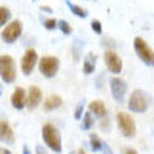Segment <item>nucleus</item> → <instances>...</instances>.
Masks as SVG:
<instances>
[{
    "mask_svg": "<svg viewBox=\"0 0 154 154\" xmlns=\"http://www.w3.org/2000/svg\"><path fill=\"white\" fill-rule=\"evenodd\" d=\"M42 137L51 151L62 152V136L53 123H45L42 126Z\"/></svg>",
    "mask_w": 154,
    "mask_h": 154,
    "instance_id": "1",
    "label": "nucleus"
},
{
    "mask_svg": "<svg viewBox=\"0 0 154 154\" xmlns=\"http://www.w3.org/2000/svg\"><path fill=\"white\" fill-rule=\"evenodd\" d=\"M149 105H151V97L142 89H134L130 96V100H128V108L133 112H145L148 111Z\"/></svg>",
    "mask_w": 154,
    "mask_h": 154,
    "instance_id": "2",
    "label": "nucleus"
},
{
    "mask_svg": "<svg viewBox=\"0 0 154 154\" xmlns=\"http://www.w3.org/2000/svg\"><path fill=\"white\" fill-rule=\"evenodd\" d=\"M134 51H136L137 57L142 60L145 65L154 66V51L151 49V46L143 40L142 37H136L134 38Z\"/></svg>",
    "mask_w": 154,
    "mask_h": 154,
    "instance_id": "3",
    "label": "nucleus"
},
{
    "mask_svg": "<svg viewBox=\"0 0 154 154\" xmlns=\"http://www.w3.org/2000/svg\"><path fill=\"white\" fill-rule=\"evenodd\" d=\"M0 77L5 83H12L16 80V62L11 56H0Z\"/></svg>",
    "mask_w": 154,
    "mask_h": 154,
    "instance_id": "4",
    "label": "nucleus"
},
{
    "mask_svg": "<svg viewBox=\"0 0 154 154\" xmlns=\"http://www.w3.org/2000/svg\"><path fill=\"white\" fill-rule=\"evenodd\" d=\"M116 120H117V126L119 130L122 133L123 137H128L131 139L136 136L137 133V128H136V123H134V119L131 117L128 112H117V116H116Z\"/></svg>",
    "mask_w": 154,
    "mask_h": 154,
    "instance_id": "5",
    "label": "nucleus"
},
{
    "mask_svg": "<svg viewBox=\"0 0 154 154\" xmlns=\"http://www.w3.org/2000/svg\"><path fill=\"white\" fill-rule=\"evenodd\" d=\"M60 68V60L57 57H53V56H46V57H42L38 60V71H40L46 79H51L57 74Z\"/></svg>",
    "mask_w": 154,
    "mask_h": 154,
    "instance_id": "6",
    "label": "nucleus"
},
{
    "mask_svg": "<svg viewBox=\"0 0 154 154\" xmlns=\"http://www.w3.org/2000/svg\"><path fill=\"white\" fill-rule=\"evenodd\" d=\"M109 86H111V94H112L114 100L119 102V103H123L126 91H128L126 82L122 79V77H119V75L117 77H111V79H109Z\"/></svg>",
    "mask_w": 154,
    "mask_h": 154,
    "instance_id": "7",
    "label": "nucleus"
},
{
    "mask_svg": "<svg viewBox=\"0 0 154 154\" xmlns=\"http://www.w3.org/2000/svg\"><path fill=\"white\" fill-rule=\"evenodd\" d=\"M22 22L20 20H12L11 23L6 25V28L2 31V40L5 43H14L17 38L22 35Z\"/></svg>",
    "mask_w": 154,
    "mask_h": 154,
    "instance_id": "8",
    "label": "nucleus"
},
{
    "mask_svg": "<svg viewBox=\"0 0 154 154\" xmlns=\"http://www.w3.org/2000/svg\"><path fill=\"white\" fill-rule=\"evenodd\" d=\"M37 63H38V56H37V53H35V49L28 48L26 51H25L23 57H22V63H20L22 72H23L25 75H29V74L34 71V68H35Z\"/></svg>",
    "mask_w": 154,
    "mask_h": 154,
    "instance_id": "9",
    "label": "nucleus"
},
{
    "mask_svg": "<svg viewBox=\"0 0 154 154\" xmlns=\"http://www.w3.org/2000/svg\"><path fill=\"white\" fill-rule=\"evenodd\" d=\"M103 59H105L106 68H108L109 72H112V74H120L122 72L123 63H122V59L117 53H114L112 49H108V51H105Z\"/></svg>",
    "mask_w": 154,
    "mask_h": 154,
    "instance_id": "10",
    "label": "nucleus"
},
{
    "mask_svg": "<svg viewBox=\"0 0 154 154\" xmlns=\"http://www.w3.org/2000/svg\"><path fill=\"white\" fill-rule=\"evenodd\" d=\"M42 102V91L40 88L32 85L29 86V91H28V96H26V106L29 109H35Z\"/></svg>",
    "mask_w": 154,
    "mask_h": 154,
    "instance_id": "11",
    "label": "nucleus"
},
{
    "mask_svg": "<svg viewBox=\"0 0 154 154\" xmlns=\"http://www.w3.org/2000/svg\"><path fill=\"white\" fill-rule=\"evenodd\" d=\"M0 142L8 143V145H12L16 142L14 131H12V128L9 126V123L5 122V120H0Z\"/></svg>",
    "mask_w": 154,
    "mask_h": 154,
    "instance_id": "12",
    "label": "nucleus"
},
{
    "mask_svg": "<svg viewBox=\"0 0 154 154\" xmlns=\"http://www.w3.org/2000/svg\"><path fill=\"white\" fill-rule=\"evenodd\" d=\"M11 105L19 111L26 106V94H25L23 88H16L14 89V93H12V96H11Z\"/></svg>",
    "mask_w": 154,
    "mask_h": 154,
    "instance_id": "13",
    "label": "nucleus"
},
{
    "mask_svg": "<svg viewBox=\"0 0 154 154\" xmlns=\"http://www.w3.org/2000/svg\"><path fill=\"white\" fill-rule=\"evenodd\" d=\"M89 145H91V149L94 152H111V149L108 148V145L97 134H94V133L89 134Z\"/></svg>",
    "mask_w": 154,
    "mask_h": 154,
    "instance_id": "14",
    "label": "nucleus"
},
{
    "mask_svg": "<svg viewBox=\"0 0 154 154\" xmlns=\"http://www.w3.org/2000/svg\"><path fill=\"white\" fill-rule=\"evenodd\" d=\"M96 60H97V57L93 53H88L85 56V60H83V74L89 75V74H93L96 71Z\"/></svg>",
    "mask_w": 154,
    "mask_h": 154,
    "instance_id": "15",
    "label": "nucleus"
},
{
    "mask_svg": "<svg viewBox=\"0 0 154 154\" xmlns=\"http://www.w3.org/2000/svg\"><path fill=\"white\" fill-rule=\"evenodd\" d=\"M88 109L91 111L94 116H97V117H103L105 114H108L105 103H103V102H100V100H93L91 103L88 105Z\"/></svg>",
    "mask_w": 154,
    "mask_h": 154,
    "instance_id": "16",
    "label": "nucleus"
},
{
    "mask_svg": "<svg viewBox=\"0 0 154 154\" xmlns=\"http://www.w3.org/2000/svg\"><path fill=\"white\" fill-rule=\"evenodd\" d=\"M62 103H63V100H62V97L60 96H49L48 99H45V103H43V108H45V111H53V109H56V108H60L62 106Z\"/></svg>",
    "mask_w": 154,
    "mask_h": 154,
    "instance_id": "17",
    "label": "nucleus"
},
{
    "mask_svg": "<svg viewBox=\"0 0 154 154\" xmlns=\"http://www.w3.org/2000/svg\"><path fill=\"white\" fill-rule=\"evenodd\" d=\"M65 3H66V6L69 8V11L72 12L74 16L80 17V19H86V17H88V11H86L85 8H82V6H79V5H74V3H71L69 0H65Z\"/></svg>",
    "mask_w": 154,
    "mask_h": 154,
    "instance_id": "18",
    "label": "nucleus"
},
{
    "mask_svg": "<svg viewBox=\"0 0 154 154\" xmlns=\"http://www.w3.org/2000/svg\"><path fill=\"white\" fill-rule=\"evenodd\" d=\"M82 125V130H85V131H88V130H91L93 128V125H94V114L91 112V111H88V112H85L83 116H82V122H80Z\"/></svg>",
    "mask_w": 154,
    "mask_h": 154,
    "instance_id": "19",
    "label": "nucleus"
},
{
    "mask_svg": "<svg viewBox=\"0 0 154 154\" xmlns=\"http://www.w3.org/2000/svg\"><path fill=\"white\" fill-rule=\"evenodd\" d=\"M9 19H11V11L5 6H0V26H3Z\"/></svg>",
    "mask_w": 154,
    "mask_h": 154,
    "instance_id": "20",
    "label": "nucleus"
},
{
    "mask_svg": "<svg viewBox=\"0 0 154 154\" xmlns=\"http://www.w3.org/2000/svg\"><path fill=\"white\" fill-rule=\"evenodd\" d=\"M59 29L62 31V34H65V35H71L72 34V28H71V25L66 20H59Z\"/></svg>",
    "mask_w": 154,
    "mask_h": 154,
    "instance_id": "21",
    "label": "nucleus"
},
{
    "mask_svg": "<svg viewBox=\"0 0 154 154\" xmlns=\"http://www.w3.org/2000/svg\"><path fill=\"white\" fill-rule=\"evenodd\" d=\"M43 26L48 31H53V29L59 28V20H56V19H46V20H43Z\"/></svg>",
    "mask_w": 154,
    "mask_h": 154,
    "instance_id": "22",
    "label": "nucleus"
},
{
    "mask_svg": "<svg viewBox=\"0 0 154 154\" xmlns=\"http://www.w3.org/2000/svg\"><path fill=\"white\" fill-rule=\"evenodd\" d=\"M99 126H100V130H102V131H106V133L111 130V125H109L108 114H105L103 117H100V125H99Z\"/></svg>",
    "mask_w": 154,
    "mask_h": 154,
    "instance_id": "23",
    "label": "nucleus"
},
{
    "mask_svg": "<svg viewBox=\"0 0 154 154\" xmlns=\"http://www.w3.org/2000/svg\"><path fill=\"white\" fill-rule=\"evenodd\" d=\"M83 111H85V103H83V102H80V103L75 106L74 119H75V120H80V119H82V116H83Z\"/></svg>",
    "mask_w": 154,
    "mask_h": 154,
    "instance_id": "24",
    "label": "nucleus"
},
{
    "mask_svg": "<svg viewBox=\"0 0 154 154\" xmlns=\"http://www.w3.org/2000/svg\"><path fill=\"white\" fill-rule=\"evenodd\" d=\"M91 29L96 32V34H102V32H103V29H102V23L99 22V20H93L91 22Z\"/></svg>",
    "mask_w": 154,
    "mask_h": 154,
    "instance_id": "25",
    "label": "nucleus"
},
{
    "mask_svg": "<svg viewBox=\"0 0 154 154\" xmlns=\"http://www.w3.org/2000/svg\"><path fill=\"white\" fill-rule=\"evenodd\" d=\"M40 9L45 11V12H53V9H51L49 6H40Z\"/></svg>",
    "mask_w": 154,
    "mask_h": 154,
    "instance_id": "26",
    "label": "nucleus"
},
{
    "mask_svg": "<svg viewBox=\"0 0 154 154\" xmlns=\"http://www.w3.org/2000/svg\"><path fill=\"white\" fill-rule=\"evenodd\" d=\"M125 152H131V154H136L137 151H136V149H133V148H130V149H125Z\"/></svg>",
    "mask_w": 154,
    "mask_h": 154,
    "instance_id": "27",
    "label": "nucleus"
},
{
    "mask_svg": "<svg viewBox=\"0 0 154 154\" xmlns=\"http://www.w3.org/2000/svg\"><path fill=\"white\" fill-rule=\"evenodd\" d=\"M0 152H2V154H9L11 151H9V149H6V148H3V149H0Z\"/></svg>",
    "mask_w": 154,
    "mask_h": 154,
    "instance_id": "28",
    "label": "nucleus"
},
{
    "mask_svg": "<svg viewBox=\"0 0 154 154\" xmlns=\"http://www.w3.org/2000/svg\"><path fill=\"white\" fill-rule=\"evenodd\" d=\"M35 151H37V152H45V149H42V146H37Z\"/></svg>",
    "mask_w": 154,
    "mask_h": 154,
    "instance_id": "29",
    "label": "nucleus"
},
{
    "mask_svg": "<svg viewBox=\"0 0 154 154\" xmlns=\"http://www.w3.org/2000/svg\"><path fill=\"white\" fill-rule=\"evenodd\" d=\"M23 152H25V154H28V152H29V149H28V146H23Z\"/></svg>",
    "mask_w": 154,
    "mask_h": 154,
    "instance_id": "30",
    "label": "nucleus"
},
{
    "mask_svg": "<svg viewBox=\"0 0 154 154\" xmlns=\"http://www.w3.org/2000/svg\"><path fill=\"white\" fill-rule=\"evenodd\" d=\"M2 93H3V86H2V83H0V96H2Z\"/></svg>",
    "mask_w": 154,
    "mask_h": 154,
    "instance_id": "31",
    "label": "nucleus"
}]
</instances>
